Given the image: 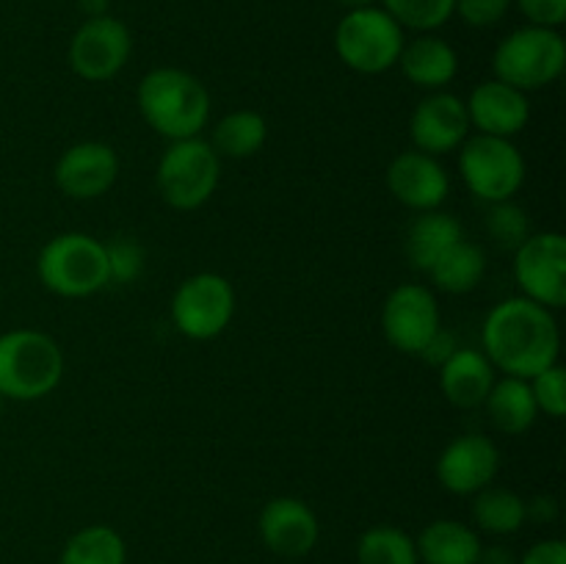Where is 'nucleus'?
Returning <instances> with one entry per match:
<instances>
[{"label":"nucleus","mask_w":566,"mask_h":564,"mask_svg":"<svg viewBox=\"0 0 566 564\" xmlns=\"http://www.w3.org/2000/svg\"><path fill=\"white\" fill-rule=\"evenodd\" d=\"M481 346L503 376L531 379L558 363L562 335L553 310L525 296H512L486 313Z\"/></svg>","instance_id":"obj_1"},{"label":"nucleus","mask_w":566,"mask_h":564,"mask_svg":"<svg viewBox=\"0 0 566 564\" xmlns=\"http://www.w3.org/2000/svg\"><path fill=\"white\" fill-rule=\"evenodd\" d=\"M136 103L144 122L169 142L199 136L210 119V92L197 75L177 66L149 70L138 83Z\"/></svg>","instance_id":"obj_2"},{"label":"nucleus","mask_w":566,"mask_h":564,"mask_svg":"<svg viewBox=\"0 0 566 564\" xmlns=\"http://www.w3.org/2000/svg\"><path fill=\"white\" fill-rule=\"evenodd\" d=\"M64 376V352L48 332L9 330L0 335V396L36 401L53 393Z\"/></svg>","instance_id":"obj_3"},{"label":"nucleus","mask_w":566,"mask_h":564,"mask_svg":"<svg viewBox=\"0 0 566 564\" xmlns=\"http://www.w3.org/2000/svg\"><path fill=\"white\" fill-rule=\"evenodd\" d=\"M36 274L55 296H92L111 285L105 243L88 232H61L50 238L39 252Z\"/></svg>","instance_id":"obj_4"},{"label":"nucleus","mask_w":566,"mask_h":564,"mask_svg":"<svg viewBox=\"0 0 566 564\" xmlns=\"http://www.w3.org/2000/svg\"><path fill=\"white\" fill-rule=\"evenodd\" d=\"M566 66V42L558 28L523 25L501 39L492 53V72L497 81L536 92L562 77Z\"/></svg>","instance_id":"obj_5"},{"label":"nucleus","mask_w":566,"mask_h":564,"mask_svg":"<svg viewBox=\"0 0 566 564\" xmlns=\"http://www.w3.org/2000/svg\"><path fill=\"white\" fill-rule=\"evenodd\" d=\"M221 180V158L202 136L177 138L164 149L155 182L164 202L175 210H197L216 194Z\"/></svg>","instance_id":"obj_6"},{"label":"nucleus","mask_w":566,"mask_h":564,"mask_svg":"<svg viewBox=\"0 0 566 564\" xmlns=\"http://www.w3.org/2000/svg\"><path fill=\"white\" fill-rule=\"evenodd\" d=\"M403 42V28L381 6L346 11L335 28L337 59L359 75H381L392 70Z\"/></svg>","instance_id":"obj_7"},{"label":"nucleus","mask_w":566,"mask_h":564,"mask_svg":"<svg viewBox=\"0 0 566 564\" xmlns=\"http://www.w3.org/2000/svg\"><path fill=\"white\" fill-rule=\"evenodd\" d=\"M459 175L464 186L481 202H503L525 182V158L512 138L479 136L464 138L459 147Z\"/></svg>","instance_id":"obj_8"},{"label":"nucleus","mask_w":566,"mask_h":564,"mask_svg":"<svg viewBox=\"0 0 566 564\" xmlns=\"http://www.w3.org/2000/svg\"><path fill=\"white\" fill-rule=\"evenodd\" d=\"M235 315V291L227 276L199 271L180 282L171 299V321L191 341H213Z\"/></svg>","instance_id":"obj_9"},{"label":"nucleus","mask_w":566,"mask_h":564,"mask_svg":"<svg viewBox=\"0 0 566 564\" xmlns=\"http://www.w3.org/2000/svg\"><path fill=\"white\" fill-rule=\"evenodd\" d=\"M514 282L520 296L547 310L566 304V238L562 232H531L514 249Z\"/></svg>","instance_id":"obj_10"},{"label":"nucleus","mask_w":566,"mask_h":564,"mask_svg":"<svg viewBox=\"0 0 566 564\" xmlns=\"http://www.w3.org/2000/svg\"><path fill=\"white\" fill-rule=\"evenodd\" d=\"M130 53L133 36L125 22L103 14L81 22L70 39L66 59L77 77L88 83H105L125 70Z\"/></svg>","instance_id":"obj_11"},{"label":"nucleus","mask_w":566,"mask_h":564,"mask_svg":"<svg viewBox=\"0 0 566 564\" xmlns=\"http://www.w3.org/2000/svg\"><path fill=\"white\" fill-rule=\"evenodd\" d=\"M442 326L440 302L434 291L420 282H403L392 288L381 307V332L387 343L403 354H420V348Z\"/></svg>","instance_id":"obj_12"},{"label":"nucleus","mask_w":566,"mask_h":564,"mask_svg":"<svg viewBox=\"0 0 566 564\" xmlns=\"http://www.w3.org/2000/svg\"><path fill=\"white\" fill-rule=\"evenodd\" d=\"M409 136L415 149L429 153L434 158L453 153L470 138V116L468 105L459 94L431 92L415 105L412 119H409Z\"/></svg>","instance_id":"obj_13"},{"label":"nucleus","mask_w":566,"mask_h":564,"mask_svg":"<svg viewBox=\"0 0 566 564\" xmlns=\"http://www.w3.org/2000/svg\"><path fill=\"white\" fill-rule=\"evenodd\" d=\"M437 481L453 495H475L495 484L501 470V451L484 435H462L442 448L437 459Z\"/></svg>","instance_id":"obj_14"},{"label":"nucleus","mask_w":566,"mask_h":564,"mask_svg":"<svg viewBox=\"0 0 566 564\" xmlns=\"http://www.w3.org/2000/svg\"><path fill=\"white\" fill-rule=\"evenodd\" d=\"M119 155L105 142H77L55 164V186L72 199H97L114 188Z\"/></svg>","instance_id":"obj_15"},{"label":"nucleus","mask_w":566,"mask_h":564,"mask_svg":"<svg viewBox=\"0 0 566 564\" xmlns=\"http://www.w3.org/2000/svg\"><path fill=\"white\" fill-rule=\"evenodd\" d=\"M260 540L271 553L285 558H302L318 545L321 525L313 509L293 495L271 498L258 520Z\"/></svg>","instance_id":"obj_16"},{"label":"nucleus","mask_w":566,"mask_h":564,"mask_svg":"<svg viewBox=\"0 0 566 564\" xmlns=\"http://www.w3.org/2000/svg\"><path fill=\"white\" fill-rule=\"evenodd\" d=\"M387 188L392 197L409 210H437L448 199L451 180L440 158L420 149H407L396 155L387 166Z\"/></svg>","instance_id":"obj_17"},{"label":"nucleus","mask_w":566,"mask_h":564,"mask_svg":"<svg viewBox=\"0 0 566 564\" xmlns=\"http://www.w3.org/2000/svg\"><path fill=\"white\" fill-rule=\"evenodd\" d=\"M464 105H468L470 127L484 136L514 138L528 127L531 119L528 94L497 81V77L479 83L464 100Z\"/></svg>","instance_id":"obj_18"},{"label":"nucleus","mask_w":566,"mask_h":564,"mask_svg":"<svg viewBox=\"0 0 566 564\" xmlns=\"http://www.w3.org/2000/svg\"><path fill=\"white\" fill-rule=\"evenodd\" d=\"M495 379V365L479 348H457L440 365L442 393L459 409L484 407V398L490 396Z\"/></svg>","instance_id":"obj_19"},{"label":"nucleus","mask_w":566,"mask_h":564,"mask_svg":"<svg viewBox=\"0 0 566 564\" xmlns=\"http://www.w3.org/2000/svg\"><path fill=\"white\" fill-rule=\"evenodd\" d=\"M403 77L426 92H442L459 72V55L451 42L437 33H418L412 42H403L398 64Z\"/></svg>","instance_id":"obj_20"},{"label":"nucleus","mask_w":566,"mask_h":564,"mask_svg":"<svg viewBox=\"0 0 566 564\" xmlns=\"http://www.w3.org/2000/svg\"><path fill=\"white\" fill-rule=\"evenodd\" d=\"M418 558L423 564H479V531L459 520H434L415 540Z\"/></svg>","instance_id":"obj_21"},{"label":"nucleus","mask_w":566,"mask_h":564,"mask_svg":"<svg viewBox=\"0 0 566 564\" xmlns=\"http://www.w3.org/2000/svg\"><path fill=\"white\" fill-rule=\"evenodd\" d=\"M464 238V227L457 216L446 213V210H423L418 219L409 224L407 238H403V252L407 260L418 271H429L431 263L446 252L451 243Z\"/></svg>","instance_id":"obj_22"},{"label":"nucleus","mask_w":566,"mask_h":564,"mask_svg":"<svg viewBox=\"0 0 566 564\" xmlns=\"http://www.w3.org/2000/svg\"><path fill=\"white\" fill-rule=\"evenodd\" d=\"M484 407L492 426L501 429L503 435H525L539 418V407H536L528 379H520V376L495 379L490 396L484 398Z\"/></svg>","instance_id":"obj_23"},{"label":"nucleus","mask_w":566,"mask_h":564,"mask_svg":"<svg viewBox=\"0 0 566 564\" xmlns=\"http://www.w3.org/2000/svg\"><path fill=\"white\" fill-rule=\"evenodd\" d=\"M434 282L437 291L446 293H462L475 291L481 285L486 274V252L479 243L468 241V238H459L457 243L446 249L440 258L431 263V269L426 271Z\"/></svg>","instance_id":"obj_24"},{"label":"nucleus","mask_w":566,"mask_h":564,"mask_svg":"<svg viewBox=\"0 0 566 564\" xmlns=\"http://www.w3.org/2000/svg\"><path fill=\"white\" fill-rule=\"evenodd\" d=\"M265 138H269V125L265 116L258 111H230L221 116L213 127V149L219 158H252L263 149Z\"/></svg>","instance_id":"obj_25"},{"label":"nucleus","mask_w":566,"mask_h":564,"mask_svg":"<svg viewBox=\"0 0 566 564\" xmlns=\"http://www.w3.org/2000/svg\"><path fill=\"white\" fill-rule=\"evenodd\" d=\"M473 520L486 534L506 536L523 529L528 514H525L523 495H517L509 487L490 484L473 495Z\"/></svg>","instance_id":"obj_26"},{"label":"nucleus","mask_w":566,"mask_h":564,"mask_svg":"<svg viewBox=\"0 0 566 564\" xmlns=\"http://www.w3.org/2000/svg\"><path fill=\"white\" fill-rule=\"evenodd\" d=\"M127 545L111 525H86L66 540L59 564H125Z\"/></svg>","instance_id":"obj_27"},{"label":"nucleus","mask_w":566,"mask_h":564,"mask_svg":"<svg viewBox=\"0 0 566 564\" xmlns=\"http://www.w3.org/2000/svg\"><path fill=\"white\" fill-rule=\"evenodd\" d=\"M359 564H420L418 545L398 525H374L357 542Z\"/></svg>","instance_id":"obj_28"},{"label":"nucleus","mask_w":566,"mask_h":564,"mask_svg":"<svg viewBox=\"0 0 566 564\" xmlns=\"http://www.w3.org/2000/svg\"><path fill=\"white\" fill-rule=\"evenodd\" d=\"M379 3L403 31L412 28L418 33H434L451 20L457 9V0H379Z\"/></svg>","instance_id":"obj_29"},{"label":"nucleus","mask_w":566,"mask_h":564,"mask_svg":"<svg viewBox=\"0 0 566 564\" xmlns=\"http://www.w3.org/2000/svg\"><path fill=\"white\" fill-rule=\"evenodd\" d=\"M486 232L492 241L503 249H517L525 238L531 236L528 213L520 208L514 199H503V202H492L486 208Z\"/></svg>","instance_id":"obj_30"},{"label":"nucleus","mask_w":566,"mask_h":564,"mask_svg":"<svg viewBox=\"0 0 566 564\" xmlns=\"http://www.w3.org/2000/svg\"><path fill=\"white\" fill-rule=\"evenodd\" d=\"M534 401L539 412L551 415V418H564L566 415V370L562 365H551V368L539 370L528 379Z\"/></svg>","instance_id":"obj_31"},{"label":"nucleus","mask_w":566,"mask_h":564,"mask_svg":"<svg viewBox=\"0 0 566 564\" xmlns=\"http://www.w3.org/2000/svg\"><path fill=\"white\" fill-rule=\"evenodd\" d=\"M105 258H108V282H136L144 271V249L130 238H116L105 243Z\"/></svg>","instance_id":"obj_32"},{"label":"nucleus","mask_w":566,"mask_h":564,"mask_svg":"<svg viewBox=\"0 0 566 564\" xmlns=\"http://www.w3.org/2000/svg\"><path fill=\"white\" fill-rule=\"evenodd\" d=\"M514 0H457L453 14L462 17L470 28H492L509 14Z\"/></svg>","instance_id":"obj_33"},{"label":"nucleus","mask_w":566,"mask_h":564,"mask_svg":"<svg viewBox=\"0 0 566 564\" xmlns=\"http://www.w3.org/2000/svg\"><path fill=\"white\" fill-rule=\"evenodd\" d=\"M528 25L562 28L566 20V0H514Z\"/></svg>","instance_id":"obj_34"},{"label":"nucleus","mask_w":566,"mask_h":564,"mask_svg":"<svg viewBox=\"0 0 566 564\" xmlns=\"http://www.w3.org/2000/svg\"><path fill=\"white\" fill-rule=\"evenodd\" d=\"M457 341H453V335L451 332H446L440 326V330L434 332V337H431L429 343H426L423 348H420V354L418 357L423 359V363H429V365H434V368H440L442 363H446L448 357H451L453 352H457Z\"/></svg>","instance_id":"obj_35"},{"label":"nucleus","mask_w":566,"mask_h":564,"mask_svg":"<svg viewBox=\"0 0 566 564\" xmlns=\"http://www.w3.org/2000/svg\"><path fill=\"white\" fill-rule=\"evenodd\" d=\"M520 564H566V545L562 540H542L523 553Z\"/></svg>","instance_id":"obj_36"},{"label":"nucleus","mask_w":566,"mask_h":564,"mask_svg":"<svg viewBox=\"0 0 566 564\" xmlns=\"http://www.w3.org/2000/svg\"><path fill=\"white\" fill-rule=\"evenodd\" d=\"M556 512H558V506H556V501H553V498H534V501H525V514H528L531 520H553L556 518Z\"/></svg>","instance_id":"obj_37"},{"label":"nucleus","mask_w":566,"mask_h":564,"mask_svg":"<svg viewBox=\"0 0 566 564\" xmlns=\"http://www.w3.org/2000/svg\"><path fill=\"white\" fill-rule=\"evenodd\" d=\"M479 564H514V556L506 547H481Z\"/></svg>","instance_id":"obj_38"},{"label":"nucleus","mask_w":566,"mask_h":564,"mask_svg":"<svg viewBox=\"0 0 566 564\" xmlns=\"http://www.w3.org/2000/svg\"><path fill=\"white\" fill-rule=\"evenodd\" d=\"M77 9H81L83 14H86V20H92V17L108 14L111 0H77Z\"/></svg>","instance_id":"obj_39"},{"label":"nucleus","mask_w":566,"mask_h":564,"mask_svg":"<svg viewBox=\"0 0 566 564\" xmlns=\"http://www.w3.org/2000/svg\"><path fill=\"white\" fill-rule=\"evenodd\" d=\"M337 6H343L346 11H354V9H368V6H376L379 0H335Z\"/></svg>","instance_id":"obj_40"},{"label":"nucleus","mask_w":566,"mask_h":564,"mask_svg":"<svg viewBox=\"0 0 566 564\" xmlns=\"http://www.w3.org/2000/svg\"><path fill=\"white\" fill-rule=\"evenodd\" d=\"M3 404H6V398L0 396V418H3Z\"/></svg>","instance_id":"obj_41"}]
</instances>
